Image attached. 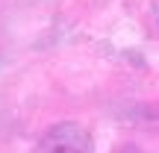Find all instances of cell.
<instances>
[{"instance_id": "6da1fadb", "label": "cell", "mask_w": 159, "mask_h": 153, "mask_svg": "<svg viewBox=\"0 0 159 153\" xmlns=\"http://www.w3.org/2000/svg\"><path fill=\"white\" fill-rule=\"evenodd\" d=\"M33 153H91V133L77 121H59L41 133Z\"/></svg>"}]
</instances>
